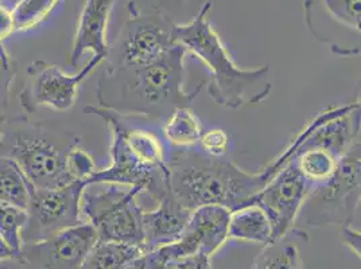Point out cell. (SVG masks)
Returning <instances> with one entry per match:
<instances>
[{
    "mask_svg": "<svg viewBox=\"0 0 361 269\" xmlns=\"http://www.w3.org/2000/svg\"><path fill=\"white\" fill-rule=\"evenodd\" d=\"M186 54L177 44L145 65L108 66L97 85L99 106L126 119L147 120L161 127L176 109L190 106L207 87L204 81L190 92L183 88Z\"/></svg>",
    "mask_w": 361,
    "mask_h": 269,
    "instance_id": "cell-1",
    "label": "cell"
},
{
    "mask_svg": "<svg viewBox=\"0 0 361 269\" xmlns=\"http://www.w3.org/2000/svg\"><path fill=\"white\" fill-rule=\"evenodd\" d=\"M170 190L189 210L220 205L235 210L248 204L274 177L264 165L248 173L228 156L214 158L198 149H169Z\"/></svg>",
    "mask_w": 361,
    "mask_h": 269,
    "instance_id": "cell-2",
    "label": "cell"
},
{
    "mask_svg": "<svg viewBox=\"0 0 361 269\" xmlns=\"http://www.w3.org/2000/svg\"><path fill=\"white\" fill-rule=\"evenodd\" d=\"M211 8L212 1L208 0L189 23H176V42L209 69L211 80L205 88L216 104L229 109H240L264 101L272 90V82L267 78L270 68L267 65L256 69L238 66L220 35L212 27Z\"/></svg>",
    "mask_w": 361,
    "mask_h": 269,
    "instance_id": "cell-3",
    "label": "cell"
},
{
    "mask_svg": "<svg viewBox=\"0 0 361 269\" xmlns=\"http://www.w3.org/2000/svg\"><path fill=\"white\" fill-rule=\"evenodd\" d=\"M0 134L1 156L13 159L34 187L57 189L75 182L68 170V158L80 144L77 134L42 124Z\"/></svg>",
    "mask_w": 361,
    "mask_h": 269,
    "instance_id": "cell-4",
    "label": "cell"
},
{
    "mask_svg": "<svg viewBox=\"0 0 361 269\" xmlns=\"http://www.w3.org/2000/svg\"><path fill=\"white\" fill-rule=\"evenodd\" d=\"M361 140L338 162L331 178L310 187L298 220L306 226H350L360 209Z\"/></svg>",
    "mask_w": 361,
    "mask_h": 269,
    "instance_id": "cell-5",
    "label": "cell"
},
{
    "mask_svg": "<svg viewBox=\"0 0 361 269\" xmlns=\"http://www.w3.org/2000/svg\"><path fill=\"white\" fill-rule=\"evenodd\" d=\"M139 187L106 184V189L92 192L85 187L81 196V215L96 230L97 241L140 246L143 244V208L137 196Z\"/></svg>",
    "mask_w": 361,
    "mask_h": 269,
    "instance_id": "cell-6",
    "label": "cell"
},
{
    "mask_svg": "<svg viewBox=\"0 0 361 269\" xmlns=\"http://www.w3.org/2000/svg\"><path fill=\"white\" fill-rule=\"evenodd\" d=\"M85 113L94 115L106 121L111 134V165L104 170H97L85 186L90 184H121L128 187H139L143 193L157 199L170 189L169 170H158L139 159L135 151L128 144L124 134V118L102 106L88 105Z\"/></svg>",
    "mask_w": 361,
    "mask_h": 269,
    "instance_id": "cell-7",
    "label": "cell"
},
{
    "mask_svg": "<svg viewBox=\"0 0 361 269\" xmlns=\"http://www.w3.org/2000/svg\"><path fill=\"white\" fill-rule=\"evenodd\" d=\"M127 8L128 19L108 47V66L145 65L158 60L177 45L174 39L176 23L159 8L142 13L135 0H127Z\"/></svg>",
    "mask_w": 361,
    "mask_h": 269,
    "instance_id": "cell-8",
    "label": "cell"
},
{
    "mask_svg": "<svg viewBox=\"0 0 361 269\" xmlns=\"http://www.w3.org/2000/svg\"><path fill=\"white\" fill-rule=\"evenodd\" d=\"M85 187L80 180L57 189H38L31 184L22 242L42 241L85 223L81 215V196Z\"/></svg>",
    "mask_w": 361,
    "mask_h": 269,
    "instance_id": "cell-9",
    "label": "cell"
},
{
    "mask_svg": "<svg viewBox=\"0 0 361 269\" xmlns=\"http://www.w3.org/2000/svg\"><path fill=\"white\" fill-rule=\"evenodd\" d=\"M103 61L102 57L92 56L75 75H68L60 66L45 61L31 62L27 68L29 81L19 94L23 111L27 113L35 112L38 108L56 112L71 111L77 101L80 85Z\"/></svg>",
    "mask_w": 361,
    "mask_h": 269,
    "instance_id": "cell-10",
    "label": "cell"
},
{
    "mask_svg": "<svg viewBox=\"0 0 361 269\" xmlns=\"http://www.w3.org/2000/svg\"><path fill=\"white\" fill-rule=\"evenodd\" d=\"M309 190L310 184L293 159L247 205H256L267 214L272 226V239H275L295 227Z\"/></svg>",
    "mask_w": 361,
    "mask_h": 269,
    "instance_id": "cell-11",
    "label": "cell"
},
{
    "mask_svg": "<svg viewBox=\"0 0 361 269\" xmlns=\"http://www.w3.org/2000/svg\"><path fill=\"white\" fill-rule=\"evenodd\" d=\"M96 242L93 226L82 223L53 237L22 244L19 257L29 269H80Z\"/></svg>",
    "mask_w": 361,
    "mask_h": 269,
    "instance_id": "cell-12",
    "label": "cell"
},
{
    "mask_svg": "<svg viewBox=\"0 0 361 269\" xmlns=\"http://www.w3.org/2000/svg\"><path fill=\"white\" fill-rule=\"evenodd\" d=\"M155 201L157 208L143 210L142 214L143 252H150L180 239L192 215V210L185 208L170 189Z\"/></svg>",
    "mask_w": 361,
    "mask_h": 269,
    "instance_id": "cell-13",
    "label": "cell"
},
{
    "mask_svg": "<svg viewBox=\"0 0 361 269\" xmlns=\"http://www.w3.org/2000/svg\"><path fill=\"white\" fill-rule=\"evenodd\" d=\"M116 0H85L78 16L75 41L69 56V65L75 68L78 60L85 54L102 57L108 56V22Z\"/></svg>",
    "mask_w": 361,
    "mask_h": 269,
    "instance_id": "cell-14",
    "label": "cell"
},
{
    "mask_svg": "<svg viewBox=\"0 0 361 269\" xmlns=\"http://www.w3.org/2000/svg\"><path fill=\"white\" fill-rule=\"evenodd\" d=\"M231 210L220 205H207L192 211L185 230L195 239L200 254L212 257L228 239V224Z\"/></svg>",
    "mask_w": 361,
    "mask_h": 269,
    "instance_id": "cell-15",
    "label": "cell"
},
{
    "mask_svg": "<svg viewBox=\"0 0 361 269\" xmlns=\"http://www.w3.org/2000/svg\"><path fill=\"white\" fill-rule=\"evenodd\" d=\"M305 20L312 32L326 23L360 37L361 0H306Z\"/></svg>",
    "mask_w": 361,
    "mask_h": 269,
    "instance_id": "cell-16",
    "label": "cell"
},
{
    "mask_svg": "<svg viewBox=\"0 0 361 269\" xmlns=\"http://www.w3.org/2000/svg\"><path fill=\"white\" fill-rule=\"evenodd\" d=\"M309 242L305 230L293 227L288 233L263 245L251 269H303L301 245Z\"/></svg>",
    "mask_w": 361,
    "mask_h": 269,
    "instance_id": "cell-17",
    "label": "cell"
},
{
    "mask_svg": "<svg viewBox=\"0 0 361 269\" xmlns=\"http://www.w3.org/2000/svg\"><path fill=\"white\" fill-rule=\"evenodd\" d=\"M239 239L260 244L272 239V226L267 214L256 205H244L232 210L228 224V239Z\"/></svg>",
    "mask_w": 361,
    "mask_h": 269,
    "instance_id": "cell-18",
    "label": "cell"
},
{
    "mask_svg": "<svg viewBox=\"0 0 361 269\" xmlns=\"http://www.w3.org/2000/svg\"><path fill=\"white\" fill-rule=\"evenodd\" d=\"M202 124L190 106L176 109L161 125V134L169 149H196L202 134Z\"/></svg>",
    "mask_w": 361,
    "mask_h": 269,
    "instance_id": "cell-19",
    "label": "cell"
},
{
    "mask_svg": "<svg viewBox=\"0 0 361 269\" xmlns=\"http://www.w3.org/2000/svg\"><path fill=\"white\" fill-rule=\"evenodd\" d=\"M142 254L140 246L97 241L80 269H124Z\"/></svg>",
    "mask_w": 361,
    "mask_h": 269,
    "instance_id": "cell-20",
    "label": "cell"
},
{
    "mask_svg": "<svg viewBox=\"0 0 361 269\" xmlns=\"http://www.w3.org/2000/svg\"><path fill=\"white\" fill-rule=\"evenodd\" d=\"M31 183L16 162L0 155V201L27 209Z\"/></svg>",
    "mask_w": 361,
    "mask_h": 269,
    "instance_id": "cell-21",
    "label": "cell"
},
{
    "mask_svg": "<svg viewBox=\"0 0 361 269\" xmlns=\"http://www.w3.org/2000/svg\"><path fill=\"white\" fill-rule=\"evenodd\" d=\"M66 0H22L11 11L13 32L29 31L44 25Z\"/></svg>",
    "mask_w": 361,
    "mask_h": 269,
    "instance_id": "cell-22",
    "label": "cell"
},
{
    "mask_svg": "<svg viewBox=\"0 0 361 269\" xmlns=\"http://www.w3.org/2000/svg\"><path fill=\"white\" fill-rule=\"evenodd\" d=\"M27 221V211L8 202L0 201V237L19 256L22 248V232Z\"/></svg>",
    "mask_w": 361,
    "mask_h": 269,
    "instance_id": "cell-23",
    "label": "cell"
},
{
    "mask_svg": "<svg viewBox=\"0 0 361 269\" xmlns=\"http://www.w3.org/2000/svg\"><path fill=\"white\" fill-rule=\"evenodd\" d=\"M16 61L10 57L4 49L3 41H0V124H4L7 120V108L10 104V90L16 75Z\"/></svg>",
    "mask_w": 361,
    "mask_h": 269,
    "instance_id": "cell-24",
    "label": "cell"
},
{
    "mask_svg": "<svg viewBox=\"0 0 361 269\" xmlns=\"http://www.w3.org/2000/svg\"><path fill=\"white\" fill-rule=\"evenodd\" d=\"M229 147L231 137L223 128H212L208 131H204L197 146L198 150L214 158L226 156L229 152Z\"/></svg>",
    "mask_w": 361,
    "mask_h": 269,
    "instance_id": "cell-25",
    "label": "cell"
},
{
    "mask_svg": "<svg viewBox=\"0 0 361 269\" xmlns=\"http://www.w3.org/2000/svg\"><path fill=\"white\" fill-rule=\"evenodd\" d=\"M68 170L72 180L75 182L80 180L85 183L99 168L94 163L92 155H90L87 151L81 150L78 146L69 154Z\"/></svg>",
    "mask_w": 361,
    "mask_h": 269,
    "instance_id": "cell-26",
    "label": "cell"
},
{
    "mask_svg": "<svg viewBox=\"0 0 361 269\" xmlns=\"http://www.w3.org/2000/svg\"><path fill=\"white\" fill-rule=\"evenodd\" d=\"M158 269H213L211 257L207 254H195L178 258H171Z\"/></svg>",
    "mask_w": 361,
    "mask_h": 269,
    "instance_id": "cell-27",
    "label": "cell"
},
{
    "mask_svg": "<svg viewBox=\"0 0 361 269\" xmlns=\"http://www.w3.org/2000/svg\"><path fill=\"white\" fill-rule=\"evenodd\" d=\"M341 239L348 246V249L352 251V254L360 257V230L355 229L352 225L343 226L341 227Z\"/></svg>",
    "mask_w": 361,
    "mask_h": 269,
    "instance_id": "cell-28",
    "label": "cell"
},
{
    "mask_svg": "<svg viewBox=\"0 0 361 269\" xmlns=\"http://www.w3.org/2000/svg\"><path fill=\"white\" fill-rule=\"evenodd\" d=\"M0 269H29L26 263L18 256L0 261Z\"/></svg>",
    "mask_w": 361,
    "mask_h": 269,
    "instance_id": "cell-29",
    "label": "cell"
},
{
    "mask_svg": "<svg viewBox=\"0 0 361 269\" xmlns=\"http://www.w3.org/2000/svg\"><path fill=\"white\" fill-rule=\"evenodd\" d=\"M11 257H18V256L10 249V246L4 242V239L0 237V261L11 258Z\"/></svg>",
    "mask_w": 361,
    "mask_h": 269,
    "instance_id": "cell-30",
    "label": "cell"
},
{
    "mask_svg": "<svg viewBox=\"0 0 361 269\" xmlns=\"http://www.w3.org/2000/svg\"><path fill=\"white\" fill-rule=\"evenodd\" d=\"M22 0H0V8L6 10L7 13L11 14V11L16 8V6L20 3Z\"/></svg>",
    "mask_w": 361,
    "mask_h": 269,
    "instance_id": "cell-31",
    "label": "cell"
},
{
    "mask_svg": "<svg viewBox=\"0 0 361 269\" xmlns=\"http://www.w3.org/2000/svg\"><path fill=\"white\" fill-rule=\"evenodd\" d=\"M3 154V146H1V139H0V155Z\"/></svg>",
    "mask_w": 361,
    "mask_h": 269,
    "instance_id": "cell-32",
    "label": "cell"
},
{
    "mask_svg": "<svg viewBox=\"0 0 361 269\" xmlns=\"http://www.w3.org/2000/svg\"><path fill=\"white\" fill-rule=\"evenodd\" d=\"M171 1H178V3H183L185 0H171Z\"/></svg>",
    "mask_w": 361,
    "mask_h": 269,
    "instance_id": "cell-33",
    "label": "cell"
},
{
    "mask_svg": "<svg viewBox=\"0 0 361 269\" xmlns=\"http://www.w3.org/2000/svg\"><path fill=\"white\" fill-rule=\"evenodd\" d=\"M0 139H1V134H0Z\"/></svg>",
    "mask_w": 361,
    "mask_h": 269,
    "instance_id": "cell-34",
    "label": "cell"
}]
</instances>
